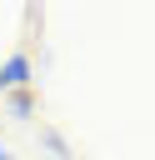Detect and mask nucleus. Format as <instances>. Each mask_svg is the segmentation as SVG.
Masks as SVG:
<instances>
[{
	"instance_id": "2",
	"label": "nucleus",
	"mask_w": 155,
	"mask_h": 160,
	"mask_svg": "<svg viewBox=\"0 0 155 160\" xmlns=\"http://www.w3.org/2000/svg\"><path fill=\"white\" fill-rule=\"evenodd\" d=\"M5 110H10V120H30L35 115V90H10L5 95Z\"/></svg>"
},
{
	"instance_id": "4",
	"label": "nucleus",
	"mask_w": 155,
	"mask_h": 160,
	"mask_svg": "<svg viewBox=\"0 0 155 160\" xmlns=\"http://www.w3.org/2000/svg\"><path fill=\"white\" fill-rule=\"evenodd\" d=\"M0 160H15V155H10V145H0Z\"/></svg>"
},
{
	"instance_id": "1",
	"label": "nucleus",
	"mask_w": 155,
	"mask_h": 160,
	"mask_svg": "<svg viewBox=\"0 0 155 160\" xmlns=\"http://www.w3.org/2000/svg\"><path fill=\"white\" fill-rule=\"evenodd\" d=\"M30 75H35V60L25 55V50H15L5 65H0V90L10 95V90H30Z\"/></svg>"
},
{
	"instance_id": "3",
	"label": "nucleus",
	"mask_w": 155,
	"mask_h": 160,
	"mask_svg": "<svg viewBox=\"0 0 155 160\" xmlns=\"http://www.w3.org/2000/svg\"><path fill=\"white\" fill-rule=\"evenodd\" d=\"M40 140L50 145V155H55V160H70V145L60 140V130H40Z\"/></svg>"
}]
</instances>
